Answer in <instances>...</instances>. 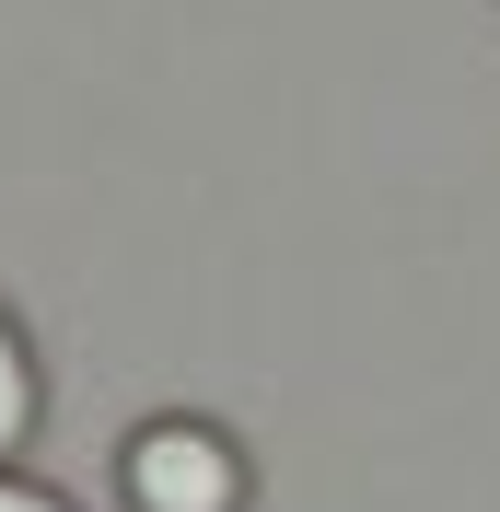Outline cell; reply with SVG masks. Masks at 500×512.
Returning a JSON list of instances; mask_svg holds the SVG:
<instances>
[{
  "instance_id": "1",
  "label": "cell",
  "mask_w": 500,
  "mask_h": 512,
  "mask_svg": "<svg viewBox=\"0 0 500 512\" xmlns=\"http://www.w3.org/2000/svg\"><path fill=\"white\" fill-rule=\"evenodd\" d=\"M117 478H128V512H245V454L210 419H152L117 454Z\"/></svg>"
},
{
  "instance_id": "3",
  "label": "cell",
  "mask_w": 500,
  "mask_h": 512,
  "mask_svg": "<svg viewBox=\"0 0 500 512\" xmlns=\"http://www.w3.org/2000/svg\"><path fill=\"white\" fill-rule=\"evenodd\" d=\"M0 512H70L59 489H35V478H0Z\"/></svg>"
},
{
  "instance_id": "2",
  "label": "cell",
  "mask_w": 500,
  "mask_h": 512,
  "mask_svg": "<svg viewBox=\"0 0 500 512\" xmlns=\"http://www.w3.org/2000/svg\"><path fill=\"white\" fill-rule=\"evenodd\" d=\"M35 431V361H24V338H12V315H0V454Z\"/></svg>"
}]
</instances>
